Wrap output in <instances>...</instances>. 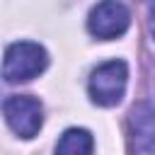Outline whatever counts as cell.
Returning <instances> with one entry per match:
<instances>
[{
  "instance_id": "obj_2",
  "label": "cell",
  "mask_w": 155,
  "mask_h": 155,
  "mask_svg": "<svg viewBox=\"0 0 155 155\" xmlns=\"http://www.w3.org/2000/svg\"><path fill=\"white\" fill-rule=\"evenodd\" d=\"M128 68L124 61H107L97 65L90 75V97L99 107H114L126 92Z\"/></svg>"
},
{
  "instance_id": "obj_7",
  "label": "cell",
  "mask_w": 155,
  "mask_h": 155,
  "mask_svg": "<svg viewBox=\"0 0 155 155\" xmlns=\"http://www.w3.org/2000/svg\"><path fill=\"white\" fill-rule=\"evenodd\" d=\"M143 2H145V5L150 7V10H155V0H143Z\"/></svg>"
},
{
  "instance_id": "obj_3",
  "label": "cell",
  "mask_w": 155,
  "mask_h": 155,
  "mask_svg": "<svg viewBox=\"0 0 155 155\" xmlns=\"http://www.w3.org/2000/svg\"><path fill=\"white\" fill-rule=\"evenodd\" d=\"M131 24V12L121 0H102L87 17V29L97 39H116Z\"/></svg>"
},
{
  "instance_id": "obj_4",
  "label": "cell",
  "mask_w": 155,
  "mask_h": 155,
  "mask_svg": "<svg viewBox=\"0 0 155 155\" xmlns=\"http://www.w3.org/2000/svg\"><path fill=\"white\" fill-rule=\"evenodd\" d=\"M5 121L19 138H34L41 128V104L29 94H15L5 102Z\"/></svg>"
},
{
  "instance_id": "obj_8",
  "label": "cell",
  "mask_w": 155,
  "mask_h": 155,
  "mask_svg": "<svg viewBox=\"0 0 155 155\" xmlns=\"http://www.w3.org/2000/svg\"><path fill=\"white\" fill-rule=\"evenodd\" d=\"M150 31H153V36H155V17H153V24H150Z\"/></svg>"
},
{
  "instance_id": "obj_6",
  "label": "cell",
  "mask_w": 155,
  "mask_h": 155,
  "mask_svg": "<svg viewBox=\"0 0 155 155\" xmlns=\"http://www.w3.org/2000/svg\"><path fill=\"white\" fill-rule=\"evenodd\" d=\"M92 145H94V140H92L90 131L68 128L56 145V155H92Z\"/></svg>"
},
{
  "instance_id": "obj_5",
  "label": "cell",
  "mask_w": 155,
  "mask_h": 155,
  "mask_svg": "<svg viewBox=\"0 0 155 155\" xmlns=\"http://www.w3.org/2000/svg\"><path fill=\"white\" fill-rule=\"evenodd\" d=\"M131 143L136 155H155V107L140 102L131 109Z\"/></svg>"
},
{
  "instance_id": "obj_1",
  "label": "cell",
  "mask_w": 155,
  "mask_h": 155,
  "mask_svg": "<svg viewBox=\"0 0 155 155\" xmlns=\"http://www.w3.org/2000/svg\"><path fill=\"white\" fill-rule=\"evenodd\" d=\"M48 65V56L44 46L34 41H17L5 51L2 58V78L7 82H27L36 78Z\"/></svg>"
}]
</instances>
